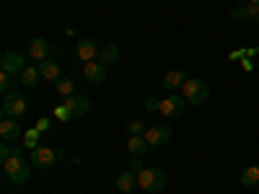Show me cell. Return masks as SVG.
Listing matches in <instances>:
<instances>
[{
	"mask_svg": "<svg viewBox=\"0 0 259 194\" xmlns=\"http://www.w3.org/2000/svg\"><path fill=\"white\" fill-rule=\"evenodd\" d=\"M83 78L89 80V83H94V85H101L104 80H106V65H101V62H85V68H83Z\"/></svg>",
	"mask_w": 259,
	"mask_h": 194,
	"instance_id": "13",
	"label": "cell"
},
{
	"mask_svg": "<svg viewBox=\"0 0 259 194\" xmlns=\"http://www.w3.org/2000/svg\"><path fill=\"white\" fill-rule=\"evenodd\" d=\"M231 21H236V24H241V21H249L246 8H244V6H236V8L231 11Z\"/></svg>",
	"mask_w": 259,
	"mask_h": 194,
	"instance_id": "25",
	"label": "cell"
},
{
	"mask_svg": "<svg viewBox=\"0 0 259 194\" xmlns=\"http://www.w3.org/2000/svg\"><path fill=\"white\" fill-rule=\"evenodd\" d=\"M0 68H3L6 73H11V75H21L26 70V57L21 52H6L3 57H0Z\"/></svg>",
	"mask_w": 259,
	"mask_h": 194,
	"instance_id": "9",
	"label": "cell"
},
{
	"mask_svg": "<svg viewBox=\"0 0 259 194\" xmlns=\"http://www.w3.org/2000/svg\"><path fill=\"white\" fill-rule=\"evenodd\" d=\"M36 129H39V132H47V129H50V119H47V117L36 119Z\"/></svg>",
	"mask_w": 259,
	"mask_h": 194,
	"instance_id": "30",
	"label": "cell"
},
{
	"mask_svg": "<svg viewBox=\"0 0 259 194\" xmlns=\"http://www.w3.org/2000/svg\"><path fill=\"white\" fill-rule=\"evenodd\" d=\"M256 194H259V191H256Z\"/></svg>",
	"mask_w": 259,
	"mask_h": 194,
	"instance_id": "33",
	"label": "cell"
},
{
	"mask_svg": "<svg viewBox=\"0 0 259 194\" xmlns=\"http://www.w3.org/2000/svg\"><path fill=\"white\" fill-rule=\"evenodd\" d=\"M241 184H244L246 189L259 186V166H246V168L241 171Z\"/></svg>",
	"mask_w": 259,
	"mask_h": 194,
	"instance_id": "19",
	"label": "cell"
},
{
	"mask_svg": "<svg viewBox=\"0 0 259 194\" xmlns=\"http://www.w3.org/2000/svg\"><path fill=\"white\" fill-rule=\"evenodd\" d=\"M127 132L130 135H145V122L143 119H133L127 124Z\"/></svg>",
	"mask_w": 259,
	"mask_h": 194,
	"instance_id": "24",
	"label": "cell"
},
{
	"mask_svg": "<svg viewBox=\"0 0 259 194\" xmlns=\"http://www.w3.org/2000/svg\"><path fill=\"white\" fill-rule=\"evenodd\" d=\"M13 156V145L11 142H3V145H0V161H8Z\"/></svg>",
	"mask_w": 259,
	"mask_h": 194,
	"instance_id": "28",
	"label": "cell"
},
{
	"mask_svg": "<svg viewBox=\"0 0 259 194\" xmlns=\"http://www.w3.org/2000/svg\"><path fill=\"white\" fill-rule=\"evenodd\" d=\"M184 109H187V99L171 93V96H166V99L161 101V109H158V112H161L163 117H168V119H177V117L184 114Z\"/></svg>",
	"mask_w": 259,
	"mask_h": 194,
	"instance_id": "6",
	"label": "cell"
},
{
	"mask_svg": "<svg viewBox=\"0 0 259 194\" xmlns=\"http://www.w3.org/2000/svg\"><path fill=\"white\" fill-rule=\"evenodd\" d=\"M39 137H41V132L34 127V129H29V132L24 135V145H26L29 150H36V148H39Z\"/></svg>",
	"mask_w": 259,
	"mask_h": 194,
	"instance_id": "22",
	"label": "cell"
},
{
	"mask_svg": "<svg viewBox=\"0 0 259 194\" xmlns=\"http://www.w3.org/2000/svg\"><path fill=\"white\" fill-rule=\"evenodd\" d=\"M0 137H3V142L16 145V140L24 137V132H21V124H18L16 119H0Z\"/></svg>",
	"mask_w": 259,
	"mask_h": 194,
	"instance_id": "11",
	"label": "cell"
},
{
	"mask_svg": "<svg viewBox=\"0 0 259 194\" xmlns=\"http://www.w3.org/2000/svg\"><path fill=\"white\" fill-rule=\"evenodd\" d=\"M244 8H246V16H249V21L259 24V3H246Z\"/></svg>",
	"mask_w": 259,
	"mask_h": 194,
	"instance_id": "26",
	"label": "cell"
},
{
	"mask_svg": "<svg viewBox=\"0 0 259 194\" xmlns=\"http://www.w3.org/2000/svg\"><path fill=\"white\" fill-rule=\"evenodd\" d=\"M29 57H34L36 62H45L52 57V47L47 44V39H41V36H34L29 41Z\"/></svg>",
	"mask_w": 259,
	"mask_h": 194,
	"instance_id": "12",
	"label": "cell"
},
{
	"mask_svg": "<svg viewBox=\"0 0 259 194\" xmlns=\"http://www.w3.org/2000/svg\"><path fill=\"white\" fill-rule=\"evenodd\" d=\"M75 57L83 60V62H94V57H99V47H96V41L91 36H83L78 39V44H75Z\"/></svg>",
	"mask_w": 259,
	"mask_h": 194,
	"instance_id": "10",
	"label": "cell"
},
{
	"mask_svg": "<svg viewBox=\"0 0 259 194\" xmlns=\"http://www.w3.org/2000/svg\"><path fill=\"white\" fill-rule=\"evenodd\" d=\"M3 171L13 184H24V181H29L31 168H29V161H24L21 156H11L8 161H3Z\"/></svg>",
	"mask_w": 259,
	"mask_h": 194,
	"instance_id": "4",
	"label": "cell"
},
{
	"mask_svg": "<svg viewBox=\"0 0 259 194\" xmlns=\"http://www.w3.org/2000/svg\"><path fill=\"white\" fill-rule=\"evenodd\" d=\"M55 117H57L60 122H70V119H73V114H70L68 109H65V106H62V104H60V106H57V109H55Z\"/></svg>",
	"mask_w": 259,
	"mask_h": 194,
	"instance_id": "27",
	"label": "cell"
},
{
	"mask_svg": "<svg viewBox=\"0 0 259 194\" xmlns=\"http://www.w3.org/2000/svg\"><path fill=\"white\" fill-rule=\"evenodd\" d=\"M182 93H184L187 104L200 106V104H205L207 96H210V85H207L202 78H187L184 85H182Z\"/></svg>",
	"mask_w": 259,
	"mask_h": 194,
	"instance_id": "2",
	"label": "cell"
},
{
	"mask_svg": "<svg viewBox=\"0 0 259 194\" xmlns=\"http://www.w3.org/2000/svg\"><path fill=\"white\" fill-rule=\"evenodd\" d=\"M62 158V153L60 150H52V148H36V150H31V166L34 168H50L55 161H60Z\"/></svg>",
	"mask_w": 259,
	"mask_h": 194,
	"instance_id": "7",
	"label": "cell"
},
{
	"mask_svg": "<svg viewBox=\"0 0 259 194\" xmlns=\"http://www.w3.org/2000/svg\"><path fill=\"white\" fill-rule=\"evenodd\" d=\"M99 62H101V65H114V62H119V47L114 44V41H109V44L101 47Z\"/></svg>",
	"mask_w": 259,
	"mask_h": 194,
	"instance_id": "18",
	"label": "cell"
},
{
	"mask_svg": "<svg viewBox=\"0 0 259 194\" xmlns=\"http://www.w3.org/2000/svg\"><path fill=\"white\" fill-rule=\"evenodd\" d=\"M184 80H187V73L184 70H168L161 83H163L166 91H177V88H182V85H184Z\"/></svg>",
	"mask_w": 259,
	"mask_h": 194,
	"instance_id": "16",
	"label": "cell"
},
{
	"mask_svg": "<svg viewBox=\"0 0 259 194\" xmlns=\"http://www.w3.org/2000/svg\"><path fill=\"white\" fill-rule=\"evenodd\" d=\"M127 171H140V156H130V161H127Z\"/></svg>",
	"mask_w": 259,
	"mask_h": 194,
	"instance_id": "29",
	"label": "cell"
},
{
	"mask_svg": "<svg viewBox=\"0 0 259 194\" xmlns=\"http://www.w3.org/2000/svg\"><path fill=\"white\" fill-rule=\"evenodd\" d=\"M143 137H145L148 148H163L171 140V127L168 124H153L150 129H145Z\"/></svg>",
	"mask_w": 259,
	"mask_h": 194,
	"instance_id": "5",
	"label": "cell"
},
{
	"mask_svg": "<svg viewBox=\"0 0 259 194\" xmlns=\"http://www.w3.org/2000/svg\"><path fill=\"white\" fill-rule=\"evenodd\" d=\"M13 83H16V75H11V73H0V91L3 93H11L13 91Z\"/></svg>",
	"mask_w": 259,
	"mask_h": 194,
	"instance_id": "23",
	"label": "cell"
},
{
	"mask_svg": "<svg viewBox=\"0 0 259 194\" xmlns=\"http://www.w3.org/2000/svg\"><path fill=\"white\" fill-rule=\"evenodd\" d=\"M145 106H148L150 112H158V109H161V101H156V99H148V104H145Z\"/></svg>",
	"mask_w": 259,
	"mask_h": 194,
	"instance_id": "31",
	"label": "cell"
},
{
	"mask_svg": "<svg viewBox=\"0 0 259 194\" xmlns=\"http://www.w3.org/2000/svg\"><path fill=\"white\" fill-rule=\"evenodd\" d=\"M135 189H138V174L135 171H122V174L117 176V191L133 194Z\"/></svg>",
	"mask_w": 259,
	"mask_h": 194,
	"instance_id": "14",
	"label": "cell"
},
{
	"mask_svg": "<svg viewBox=\"0 0 259 194\" xmlns=\"http://www.w3.org/2000/svg\"><path fill=\"white\" fill-rule=\"evenodd\" d=\"M246 3H259V0H246Z\"/></svg>",
	"mask_w": 259,
	"mask_h": 194,
	"instance_id": "32",
	"label": "cell"
},
{
	"mask_svg": "<svg viewBox=\"0 0 259 194\" xmlns=\"http://www.w3.org/2000/svg\"><path fill=\"white\" fill-rule=\"evenodd\" d=\"M148 150H150V148H148V142H145L143 135H130V140H127V153H130V156H140V158H143Z\"/></svg>",
	"mask_w": 259,
	"mask_h": 194,
	"instance_id": "17",
	"label": "cell"
},
{
	"mask_svg": "<svg viewBox=\"0 0 259 194\" xmlns=\"http://www.w3.org/2000/svg\"><path fill=\"white\" fill-rule=\"evenodd\" d=\"M39 73H41V78H45V80H52V83H57L60 80V62L57 60H45V62H39Z\"/></svg>",
	"mask_w": 259,
	"mask_h": 194,
	"instance_id": "15",
	"label": "cell"
},
{
	"mask_svg": "<svg viewBox=\"0 0 259 194\" xmlns=\"http://www.w3.org/2000/svg\"><path fill=\"white\" fill-rule=\"evenodd\" d=\"M41 78V73L36 70V68H31V65H26V70L24 73H21V83H24V85H29V88H34V85H36V80Z\"/></svg>",
	"mask_w": 259,
	"mask_h": 194,
	"instance_id": "20",
	"label": "cell"
},
{
	"mask_svg": "<svg viewBox=\"0 0 259 194\" xmlns=\"http://www.w3.org/2000/svg\"><path fill=\"white\" fill-rule=\"evenodd\" d=\"M57 93L65 96V99L73 96V93H75V80H73V78H60V80H57Z\"/></svg>",
	"mask_w": 259,
	"mask_h": 194,
	"instance_id": "21",
	"label": "cell"
},
{
	"mask_svg": "<svg viewBox=\"0 0 259 194\" xmlns=\"http://www.w3.org/2000/svg\"><path fill=\"white\" fill-rule=\"evenodd\" d=\"M168 184V176L163 168H140L138 171V186L148 194H158Z\"/></svg>",
	"mask_w": 259,
	"mask_h": 194,
	"instance_id": "1",
	"label": "cell"
},
{
	"mask_svg": "<svg viewBox=\"0 0 259 194\" xmlns=\"http://www.w3.org/2000/svg\"><path fill=\"white\" fill-rule=\"evenodd\" d=\"M26 99L21 96L18 91H11L6 93L3 99V106H0V114H3V119H18V117H24L26 114Z\"/></svg>",
	"mask_w": 259,
	"mask_h": 194,
	"instance_id": "3",
	"label": "cell"
},
{
	"mask_svg": "<svg viewBox=\"0 0 259 194\" xmlns=\"http://www.w3.org/2000/svg\"><path fill=\"white\" fill-rule=\"evenodd\" d=\"M62 106L73 114V119H78V117H83V114H89V112H91V101H89V96H83V93H73V96H68V99L62 101Z\"/></svg>",
	"mask_w": 259,
	"mask_h": 194,
	"instance_id": "8",
	"label": "cell"
}]
</instances>
